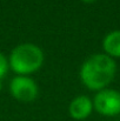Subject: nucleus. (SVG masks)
<instances>
[{
    "label": "nucleus",
    "mask_w": 120,
    "mask_h": 121,
    "mask_svg": "<svg viewBox=\"0 0 120 121\" xmlns=\"http://www.w3.org/2000/svg\"><path fill=\"white\" fill-rule=\"evenodd\" d=\"M117 64L113 58L104 53L87 58L80 68L81 82L91 91L105 89L116 77Z\"/></svg>",
    "instance_id": "nucleus-1"
},
{
    "label": "nucleus",
    "mask_w": 120,
    "mask_h": 121,
    "mask_svg": "<svg viewBox=\"0 0 120 121\" xmlns=\"http://www.w3.org/2000/svg\"><path fill=\"white\" fill-rule=\"evenodd\" d=\"M9 67L18 75H30L39 71L44 64V52L34 43H20L11 52Z\"/></svg>",
    "instance_id": "nucleus-2"
},
{
    "label": "nucleus",
    "mask_w": 120,
    "mask_h": 121,
    "mask_svg": "<svg viewBox=\"0 0 120 121\" xmlns=\"http://www.w3.org/2000/svg\"><path fill=\"white\" fill-rule=\"evenodd\" d=\"M93 108L104 117H117L120 114V92L111 88L101 89L93 100Z\"/></svg>",
    "instance_id": "nucleus-3"
},
{
    "label": "nucleus",
    "mask_w": 120,
    "mask_h": 121,
    "mask_svg": "<svg viewBox=\"0 0 120 121\" xmlns=\"http://www.w3.org/2000/svg\"><path fill=\"white\" fill-rule=\"evenodd\" d=\"M9 91L12 96L21 102H31L36 100L39 93L37 82L27 75L14 77L11 81Z\"/></svg>",
    "instance_id": "nucleus-4"
},
{
    "label": "nucleus",
    "mask_w": 120,
    "mask_h": 121,
    "mask_svg": "<svg viewBox=\"0 0 120 121\" xmlns=\"http://www.w3.org/2000/svg\"><path fill=\"white\" fill-rule=\"evenodd\" d=\"M92 111H93V101L86 95L76 96L68 106L70 115L74 120L87 119L91 115Z\"/></svg>",
    "instance_id": "nucleus-5"
},
{
    "label": "nucleus",
    "mask_w": 120,
    "mask_h": 121,
    "mask_svg": "<svg viewBox=\"0 0 120 121\" xmlns=\"http://www.w3.org/2000/svg\"><path fill=\"white\" fill-rule=\"evenodd\" d=\"M105 54L111 58H120V30L110 32L102 40Z\"/></svg>",
    "instance_id": "nucleus-6"
},
{
    "label": "nucleus",
    "mask_w": 120,
    "mask_h": 121,
    "mask_svg": "<svg viewBox=\"0 0 120 121\" xmlns=\"http://www.w3.org/2000/svg\"><path fill=\"white\" fill-rule=\"evenodd\" d=\"M8 67H9V64H8L7 58L2 53H0V79H2L7 74Z\"/></svg>",
    "instance_id": "nucleus-7"
},
{
    "label": "nucleus",
    "mask_w": 120,
    "mask_h": 121,
    "mask_svg": "<svg viewBox=\"0 0 120 121\" xmlns=\"http://www.w3.org/2000/svg\"><path fill=\"white\" fill-rule=\"evenodd\" d=\"M82 2H85V4H93V2H95L97 0H81Z\"/></svg>",
    "instance_id": "nucleus-8"
},
{
    "label": "nucleus",
    "mask_w": 120,
    "mask_h": 121,
    "mask_svg": "<svg viewBox=\"0 0 120 121\" xmlns=\"http://www.w3.org/2000/svg\"><path fill=\"white\" fill-rule=\"evenodd\" d=\"M2 79H0V91H1V89H2Z\"/></svg>",
    "instance_id": "nucleus-9"
}]
</instances>
